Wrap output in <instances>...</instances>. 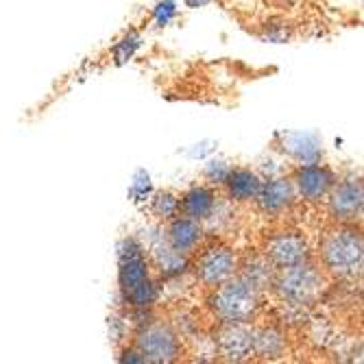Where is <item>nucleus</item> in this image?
<instances>
[{"instance_id": "1", "label": "nucleus", "mask_w": 364, "mask_h": 364, "mask_svg": "<svg viewBox=\"0 0 364 364\" xmlns=\"http://www.w3.org/2000/svg\"><path fill=\"white\" fill-rule=\"evenodd\" d=\"M321 259L325 269L341 279L360 277L364 267V240L360 229L341 225L329 231L321 245Z\"/></svg>"}, {"instance_id": "2", "label": "nucleus", "mask_w": 364, "mask_h": 364, "mask_svg": "<svg viewBox=\"0 0 364 364\" xmlns=\"http://www.w3.org/2000/svg\"><path fill=\"white\" fill-rule=\"evenodd\" d=\"M214 316L220 323H240L247 325L259 308V290L245 282L240 275L229 277L218 284L208 299Z\"/></svg>"}, {"instance_id": "3", "label": "nucleus", "mask_w": 364, "mask_h": 364, "mask_svg": "<svg viewBox=\"0 0 364 364\" xmlns=\"http://www.w3.org/2000/svg\"><path fill=\"white\" fill-rule=\"evenodd\" d=\"M323 286H325V279L321 271L312 267L310 262L279 269V273H275V279H273V288L284 304L304 306V308L312 306L318 299Z\"/></svg>"}, {"instance_id": "4", "label": "nucleus", "mask_w": 364, "mask_h": 364, "mask_svg": "<svg viewBox=\"0 0 364 364\" xmlns=\"http://www.w3.org/2000/svg\"><path fill=\"white\" fill-rule=\"evenodd\" d=\"M144 355V362L151 364H168L179 360L181 355V338L175 329L166 323L151 321L138 327L136 345Z\"/></svg>"}, {"instance_id": "5", "label": "nucleus", "mask_w": 364, "mask_h": 364, "mask_svg": "<svg viewBox=\"0 0 364 364\" xmlns=\"http://www.w3.org/2000/svg\"><path fill=\"white\" fill-rule=\"evenodd\" d=\"M327 198V210L336 223L341 225H353L355 220L362 218L364 210V188L360 177H347L334 188L329 190Z\"/></svg>"}, {"instance_id": "6", "label": "nucleus", "mask_w": 364, "mask_h": 364, "mask_svg": "<svg viewBox=\"0 0 364 364\" xmlns=\"http://www.w3.org/2000/svg\"><path fill=\"white\" fill-rule=\"evenodd\" d=\"M238 273V257L229 247L212 245L194 262V275L208 288H216Z\"/></svg>"}, {"instance_id": "7", "label": "nucleus", "mask_w": 364, "mask_h": 364, "mask_svg": "<svg viewBox=\"0 0 364 364\" xmlns=\"http://www.w3.org/2000/svg\"><path fill=\"white\" fill-rule=\"evenodd\" d=\"M149 259L144 247L136 238H124L118 245V286L120 294L131 292L140 286L144 279L151 277L149 273Z\"/></svg>"}, {"instance_id": "8", "label": "nucleus", "mask_w": 364, "mask_h": 364, "mask_svg": "<svg viewBox=\"0 0 364 364\" xmlns=\"http://www.w3.org/2000/svg\"><path fill=\"white\" fill-rule=\"evenodd\" d=\"M267 257L275 269L294 267L310 259V247L296 231H279L267 242Z\"/></svg>"}, {"instance_id": "9", "label": "nucleus", "mask_w": 364, "mask_h": 364, "mask_svg": "<svg viewBox=\"0 0 364 364\" xmlns=\"http://www.w3.org/2000/svg\"><path fill=\"white\" fill-rule=\"evenodd\" d=\"M294 190L304 196L306 201H321L329 194V190L336 183V175L332 168L321 166V164H301V168H296L294 173Z\"/></svg>"}, {"instance_id": "10", "label": "nucleus", "mask_w": 364, "mask_h": 364, "mask_svg": "<svg viewBox=\"0 0 364 364\" xmlns=\"http://www.w3.org/2000/svg\"><path fill=\"white\" fill-rule=\"evenodd\" d=\"M214 345L225 362H245L253 355L251 329L240 323H223L214 336Z\"/></svg>"}, {"instance_id": "11", "label": "nucleus", "mask_w": 364, "mask_h": 364, "mask_svg": "<svg viewBox=\"0 0 364 364\" xmlns=\"http://www.w3.org/2000/svg\"><path fill=\"white\" fill-rule=\"evenodd\" d=\"M253 201L257 203L262 214H267L269 218H277L290 210L294 201V188L286 177H271L269 181H262Z\"/></svg>"}, {"instance_id": "12", "label": "nucleus", "mask_w": 364, "mask_h": 364, "mask_svg": "<svg viewBox=\"0 0 364 364\" xmlns=\"http://www.w3.org/2000/svg\"><path fill=\"white\" fill-rule=\"evenodd\" d=\"M164 238H166V242L175 251L190 255L192 251H196L198 245L203 242L205 229H203L201 220H194L188 216H175V218H171V225H168L166 236Z\"/></svg>"}, {"instance_id": "13", "label": "nucleus", "mask_w": 364, "mask_h": 364, "mask_svg": "<svg viewBox=\"0 0 364 364\" xmlns=\"http://www.w3.org/2000/svg\"><path fill=\"white\" fill-rule=\"evenodd\" d=\"M151 257L155 262V267L159 271V275L164 279H179L188 273L190 269V259L186 253L175 251L164 236H157L151 245H149Z\"/></svg>"}, {"instance_id": "14", "label": "nucleus", "mask_w": 364, "mask_h": 364, "mask_svg": "<svg viewBox=\"0 0 364 364\" xmlns=\"http://www.w3.org/2000/svg\"><path fill=\"white\" fill-rule=\"evenodd\" d=\"M218 208V196L212 188L194 186L179 198V212L194 220H208Z\"/></svg>"}, {"instance_id": "15", "label": "nucleus", "mask_w": 364, "mask_h": 364, "mask_svg": "<svg viewBox=\"0 0 364 364\" xmlns=\"http://www.w3.org/2000/svg\"><path fill=\"white\" fill-rule=\"evenodd\" d=\"M286 336L279 327H259V329H251V349L253 355L262 358V360H277L286 353Z\"/></svg>"}, {"instance_id": "16", "label": "nucleus", "mask_w": 364, "mask_h": 364, "mask_svg": "<svg viewBox=\"0 0 364 364\" xmlns=\"http://www.w3.org/2000/svg\"><path fill=\"white\" fill-rule=\"evenodd\" d=\"M225 186H227V194H229L231 201L247 203L257 196L262 179L249 168H231L227 179H225Z\"/></svg>"}, {"instance_id": "17", "label": "nucleus", "mask_w": 364, "mask_h": 364, "mask_svg": "<svg viewBox=\"0 0 364 364\" xmlns=\"http://www.w3.org/2000/svg\"><path fill=\"white\" fill-rule=\"evenodd\" d=\"M284 151L299 164H316L323 157L321 140L314 134H288V136H284Z\"/></svg>"}, {"instance_id": "18", "label": "nucleus", "mask_w": 364, "mask_h": 364, "mask_svg": "<svg viewBox=\"0 0 364 364\" xmlns=\"http://www.w3.org/2000/svg\"><path fill=\"white\" fill-rule=\"evenodd\" d=\"M240 277H242L245 282H249L253 288H257V290L262 292L264 288L273 286V279H275V267L269 262V257H267V255H264V257H262V255H255V257H249V259L245 262Z\"/></svg>"}, {"instance_id": "19", "label": "nucleus", "mask_w": 364, "mask_h": 364, "mask_svg": "<svg viewBox=\"0 0 364 364\" xmlns=\"http://www.w3.org/2000/svg\"><path fill=\"white\" fill-rule=\"evenodd\" d=\"M159 294H161V290H159L157 282H153L149 277L140 286H136L131 292L122 294V301L129 308H153L159 301Z\"/></svg>"}, {"instance_id": "20", "label": "nucleus", "mask_w": 364, "mask_h": 364, "mask_svg": "<svg viewBox=\"0 0 364 364\" xmlns=\"http://www.w3.org/2000/svg\"><path fill=\"white\" fill-rule=\"evenodd\" d=\"M151 212H153V216H157L161 220L175 218L179 214V196L168 192V190L153 194V198H151Z\"/></svg>"}, {"instance_id": "21", "label": "nucleus", "mask_w": 364, "mask_h": 364, "mask_svg": "<svg viewBox=\"0 0 364 364\" xmlns=\"http://www.w3.org/2000/svg\"><path fill=\"white\" fill-rule=\"evenodd\" d=\"M140 42H142V38H140V33H136V31H129L127 36L114 46V61H116V65H122V63H127L131 57L136 55V50H138V46H140Z\"/></svg>"}, {"instance_id": "22", "label": "nucleus", "mask_w": 364, "mask_h": 364, "mask_svg": "<svg viewBox=\"0 0 364 364\" xmlns=\"http://www.w3.org/2000/svg\"><path fill=\"white\" fill-rule=\"evenodd\" d=\"M292 38V28L288 22H267L262 31V40L264 42H273V44H284Z\"/></svg>"}, {"instance_id": "23", "label": "nucleus", "mask_w": 364, "mask_h": 364, "mask_svg": "<svg viewBox=\"0 0 364 364\" xmlns=\"http://www.w3.org/2000/svg\"><path fill=\"white\" fill-rule=\"evenodd\" d=\"M151 194H153L151 177L144 171H140L136 175L134 183H131V188H129V198L134 203H144V201H149V198H151Z\"/></svg>"}, {"instance_id": "24", "label": "nucleus", "mask_w": 364, "mask_h": 364, "mask_svg": "<svg viewBox=\"0 0 364 364\" xmlns=\"http://www.w3.org/2000/svg\"><path fill=\"white\" fill-rule=\"evenodd\" d=\"M229 171H231V166H229L227 161H223V159H210L208 166H205V177L214 186H225V179H227Z\"/></svg>"}, {"instance_id": "25", "label": "nucleus", "mask_w": 364, "mask_h": 364, "mask_svg": "<svg viewBox=\"0 0 364 364\" xmlns=\"http://www.w3.org/2000/svg\"><path fill=\"white\" fill-rule=\"evenodd\" d=\"M177 18V3L175 0H161L153 11V20L157 26H168Z\"/></svg>"}, {"instance_id": "26", "label": "nucleus", "mask_w": 364, "mask_h": 364, "mask_svg": "<svg viewBox=\"0 0 364 364\" xmlns=\"http://www.w3.org/2000/svg\"><path fill=\"white\" fill-rule=\"evenodd\" d=\"M124 334H127V321L118 314H112L109 316V338L114 343H122Z\"/></svg>"}, {"instance_id": "27", "label": "nucleus", "mask_w": 364, "mask_h": 364, "mask_svg": "<svg viewBox=\"0 0 364 364\" xmlns=\"http://www.w3.org/2000/svg\"><path fill=\"white\" fill-rule=\"evenodd\" d=\"M118 362H131V364H144V355L140 353L138 347H131V349H124L120 355H118Z\"/></svg>"}, {"instance_id": "28", "label": "nucleus", "mask_w": 364, "mask_h": 364, "mask_svg": "<svg viewBox=\"0 0 364 364\" xmlns=\"http://www.w3.org/2000/svg\"><path fill=\"white\" fill-rule=\"evenodd\" d=\"M205 5H210V0H186V7H190V9H198Z\"/></svg>"}]
</instances>
